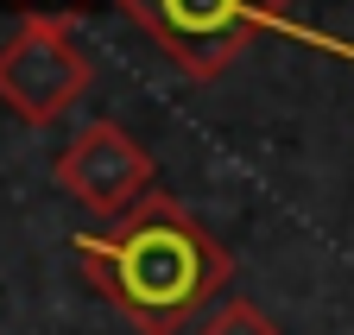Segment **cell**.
Listing matches in <instances>:
<instances>
[{
	"instance_id": "1",
	"label": "cell",
	"mask_w": 354,
	"mask_h": 335,
	"mask_svg": "<svg viewBox=\"0 0 354 335\" xmlns=\"http://www.w3.org/2000/svg\"><path fill=\"white\" fill-rule=\"evenodd\" d=\"M70 253H76L82 278L140 335H177V329L203 323L234 278V253L171 190H152L120 222L76 234Z\"/></svg>"
},
{
	"instance_id": "2",
	"label": "cell",
	"mask_w": 354,
	"mask_h": 335,
	"mask_svg": "<svg viewBox=\"0 0 354 335\" xmlns=\"http://www.w3.org/2000/svg\"><path fill=\"white\" fill-rule=\"evenodd\" d=\"M120 13L190 82H215L259 32H297L291 0H120Z\"/></svg>"
},
{
	"instance_id": "3",
	"label": "cell",
	"mask_w": 354,
	"mask_h": 335,
	"mask_svg": "<svg viewBox=\"0 0 354 335\" xmlns=\"http://www.w3.org/2000/svg\"><path fill=\"white\" fill-rule=\"evenodd\" d=\"M88 82H95V64L76 45L64 13H32L0 45V108H13L26 127L64 120L88 95Z\"/></svg>"
},
{
	"instance_id": "4",
	"label": "cell",
	"mask_w": 354,
	"mask_h": 335,
	"mask_svg": "<svg viewBox=\"0 0 354 335\" xmlns=\"http://www.w3.org/2000/svg\"><path fill=\"white\" fill-rule=\"evenodd\" d=\"M51 178L64 184V196H76L88 216H102V222H120L133 202H146L158 184V164L152 152L133 140L120 120H88V127L57 152L51 164Z\"/></svg>"
},
{
	"instance_id": "5",
	"label": "cell",
	"mask_w": 354,
	"mask_h": 335,
	"mask_svg": "<svg viewBox=\"0 0 354 335\" xmlns=\"http://www.w3.org/2000/svg\"><path fill=\"white\" fill-rule=\"evenodd\" d=\"M196 335H285V329H279L272 310H259L253 298H221V304L196 323Z\"/></svg>"
}]
</instances>
